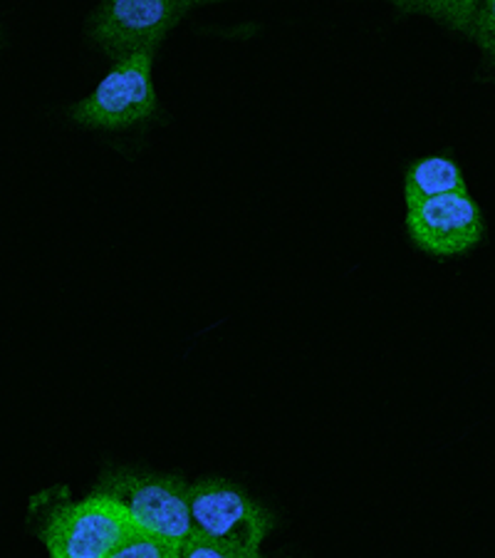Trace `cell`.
Segmentation results:
<instances>
[{
	"label": "cell",
	"instance_id": "6",
	"mask_svg": "<svg viewBox=\"0 0 495 558\" xmlns=\"http://www.w3.org/2000/svg\"><path fill=\"white\" fill-rule=\"evenodd\" d=\"M407 229L413 244L434 256L466 254L483 241V216L468 192L436 196L407 209Z\"/></svg>",
	"mask_w": 495,
	"mask_h": 558
},
{
	"label": "cell",
	"instance_id": "11",
	"mask_svg": "<svg viewBox=\"0 0 495 558\" xmlns=\"http://www.w3.org/2000/svg\"><path fill=\"white\" fill-rule=\"evenodd\" d=\"M468 35L495 60V0H485V3L479 5V13H475V21Z\"/></svg>",
	"mask_w": 495,
	"mask_h": 558
},
{
	"label": "cell",
	"instance_id": "9",
	"mask_svg": "<svg viewBox=\"0 0 495 558\" xmlns=\"http://www.w3.org/2000/svg\"><path fill=\"white\" fill-rule=\"evenodd\" d=\"M110 558H182V544L139 531L127 544L116 548Z\"/></svg>",
	"mask_w": 495,
	"mask_h": 558
},
{
	"label": "cell",
	"instance_id": "7",
	"mask_svg": "<svg viewBox=\"0 0 495 558\" xmlns=\"http://www.w3.org/2000/svg\"><path fill=\"white\" fill-rule=\"evenodd\" d=\"M468 192L461 169L448 157H424L407 169L404 177V199L407 209L424 204L436 196Z\"/></svg>",
	"mask_w": 495,
	"mask_h": 558
},
{
	"label": "cell",
	"instance_id": "4",
	"mask_svg": "<svg viewBox=\"0 0 495 558\" xmlns=\"http://www.w3.org/2000/svg\"><path fill=\"white\" fill-rule=\"evenodd\" d=\"M157 110V93L151 83V56L116 62L95 93L72 105L70 117L83 128L124 130Z\"/></svg>",
	"mask_w": 495,
	"mask_h": 558
},
{
	"label": "cell",
	"instance_id": "8",
	"mask_svg": "<svg viewBox=\"0 0 495 558\" xmlns=\"http://www.w3.org/2000/svg\"><path fill=\"white\" fill-rule=\"evenodd\" d=\"M396 5L407 13L434 17V21L448 25V28L471 33L481 3H475V0H409V3H404V0H399Z\"/></svg>",
	"mask_w": 495,
	"mask_h": 558
},
{
	"label": "cell",
	"instance_id": "1",
	"mask_svg": "<svg viewBox=\"0 0 495 558\" xmlns=\"http://www.w3.org/2000/svg\"><path fill=\"white\" fill-rule=\"evenodd\" d=\"M139 531L127 509L95 492L52 509L40 538L50 558H110Z\"/></svg>",
	"mask_w": 495,
	"mask_h": 558
},
{
	"label": "cell",
	"instance_id": "10",
	"mask_svg": "<svg viewBox=\"0 0 495 558\" xmlns=\"http://www.w3.org/2000/svg\"><path fill=\"white\" fill-rule=\"evenodd\" d=\"M182 558H260V551H248V548L215 542L203 534H196L182 546Z\"/></svg>",
	"mask_w": 495,
	"mask_h": 558
},
{
	"label": "cell",
	"instance_id": "3",
	"mask_svg": "<svg viewBox=\"0 0 495 558\" xmlns=\"http://www.w3.org/2000/svg\"><path fill=\"white\" fill-rule=\"evenodd\" d=\"M191 8V0H107L89 15L87 33L116 62L154 56L164 35Z\"/></svg>",
	"mask_w": 495,
	"mask_h": 558
},
{
	"label": "cell",
	"instance_id": "2",
	"mask_svg": "<svg viewBox=\"0 0 495 558\" xmlns=\"http://www.w3.org/2000/svg\"><path fill=\"white\" fill-rule=\"evenodd\" d=\"M127 509L141 531L186 544L194 536L191 484L178 476L149 472H116L95 489Z\"/></svg>",
	"mask_w": 495,
	"mask_h": 558
},
{
	"label": "cell",
	"instance_id": "5",
	"mask_svg": "<svg viewBox=\"0 0 495 558\" xmlns=\"http://www.w3.org/2000/svg\"><path fill=\"white\" fill-rule=\"evenodd\" d=\"M194 531L215 542L233 544L248 551H260L273 517L258 501L223 480H201L191 484Z\"/></svg>",
	"mask_w": 495,
	"mask_h": 558
}]
</instances>
